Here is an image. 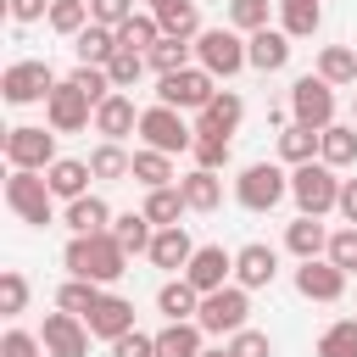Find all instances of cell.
Segmentation results:
<instances>
[{
    "label": "cell",
    "mask_w": 357,
    "mask_h": 357,
    "mask_svg": "<svg viewBox=\"0 0 357 357\" xmlns=\"http://www.w3.org/2000/svg\"><path fill=\"white\" fill-rule=\"evenodd\" d=\"M6 156H11V167H50L56 162V134H45V128H11L6 134Z\"/></svg>",
    "instance_id": "obj_10"
},
{
    "label": "cell",
    "mask_w": 357,
    "mask_h": 357,
    "mask_svg": "<svg viewBox=\"0 0 357 357\" xmlns=\"http://www.w3.org/2000/svg\"><path fill=\"white\" fill-rule=\"evenodd\" d=\"M156 357H201V324H167L156 335Z\"/></svg>",
    "instance_id": "obj_26"
},
{
    "label": "cell",
    "mask_w": 357,
    "mask_h": 357,
    "mask_svg": "<svg viewBox=\"0 0 357 357\" xmlns=\"http://www.w3.org/2000/svg\"><path fill=\"white\" fill-rule=\"evenodd\" d=\"M229 357H268V335H257V329H234Z\"/></svg>",
    "instance_id": "obj_51"
},
{
    "label": "cell",
    "mask_w": 357,
    "mask_h": 357,
    "mask_svg": "<svg viewBox=\"0 0 357 357\" xmlns=\"http://www.w3.org/2000/svg\"><path fill=\"white\" fill-rule=\"evenodd\" d=\"M0 89H6V100H11V106H28V100L50 95V89H56V78H50V67H45V61H11V67H6V78H0Z\"/></svg>",
    "instance_id": "obj_8"
},
{
    "label": "cell",
    "mask_w": 357,
    "mask_h": 357,
    "mask_svg": "<svg viewBox=\"0 0 357 357\" xmlns=\"http://www.w3.org/2000/svg\"><path fill=\"white\" fill-rule=\"evenodd\" d=\"M245 290H212L206 301H201V312H195V324L206 329V335H223V329H240L245 324Z\"/></svg>",
    "instance_id": "obj_11"
},
{
    "label": "cell",
    "mask_w": 357,
    "mask_h": 357,
    "mask_svg": "<svg viewBox=\"0 0 357 357\" xmlns=\"http://www.w3.org/2000/svg\"><path fill=\"white\" fill-rule=\"evenodd\" d=\"M290 195H296L301 218H324L329 206H340V184H335V173L324 162H301L290 173Z\"/></svg>",
    "instance_id": "obj_2"
},
{
    "label": "cell",
    "mask_w": 357,
    "mask_h": 357,
    "mask_svg": "<svg viewBox=\"0 0 357 357\" xmlns=\"http://www.w3.org/2000/svg\"><path fill=\"white\" fill-rule=\"evenodd\" d=\"M190 257H195V245H190V234H184L178 223L151 240V262H156V268H190Z\"/></svg>",
    "instance_id": "obj_21"
},
{
    "label": "cell",
    "mask_w": 357,
    "mask_h": 357,
    "mask_svg": "<svg viewBox=\"0 0 357 357\" xmlns=\"http://www.w3.org/2000/svg\"><path fill=\"white\" fill-rule=\"evenodd\" d=\"M145 61H151L162 78H167V73H184V61H190V45H184V39H162V45H156Z\"/></svg>",
    "instance_id": "obj_43"
},
{
    "label": "cell",
    "mask_w": 357,
    "mask_h": 357,
    "mask_svg": "<svg viewBox=\"0 0 357 357\" xmlns=\"http://www.w3.org/2000/svg\"><path fill=\"white\" fill-rule=\"evenodd\" d=\"M84 17H89V0H56V6H50V28H56V33H73V39H78V33L89 28Z\"/></svg>",
    "instance_id": "obj_39"
},
{
    "label": "cell",
    "mask_w": 357,
    "mask_h": 357,
    "mask_svg": "<svg viewBox=\"0 0 357 357\" xmlns=\"http://www.w3.org/2000/svg\"><path fill=\"white\" fill-rule=\"evenodd\" d=\"M318 357H357V318H346V324L324 329V340H318Z\"/></svg>",
    "instance_id": "obj_40"
},
{
    "label": "cell",
    "mask_w": 357,
    "mask_h": 357,
    "mask_svg": "<svg viewBox=\"0 0 357 357\" xmlns=\"http://www.w3.org/2000/svg\"><path fill=\"white\" fill-rule=\"evenodd\" d=\"M229 17H234V28H268V0H229Z\"/></svg>",
    "instance_id": "obj_47"
},
{
    "label": "cell",
    "mask_w": 357,
    "mask_h": 357,
    "mask_svg": "<svg viewBox=\"0 0 357 357\" xmlns=\"http://www.w3.org/2000/svg\"><path fill=\"white\" fill-rule=\"evenodd\" d=\"M229 268H234V257H229L223 245H201V251L190 257V273H184V279H190L201 296H212V290H223V273H229Z\"/></svg>",
    "instance_id": "obj_14"
},
{
    "label": "cell",
    "mask_w": 357,
    "mask_h": 357,
    "mask_svg": "<svg viewBox=\"0 0 357 357\" xmlns=\"http://www.w3.org/2000/svg\"><path fill=\"white\" fill-rule=\"evenodd\" d=\"M234 273H240V284H245V290H257V284H273V273H279V257H273L268 245H245V251L234 257Z\"/></svg>",
    "instance_id": "obj_20"
},
{
    "label": "cell",
    "mask_w": 357,
    "mask_h": 357,
    "mask_svg": "<svg viewBox=\"0 0 357 357\" xmlns=\"http://www.w3.org/2000/svg\"><path fill=\"white\" fill-rule=\"evenodd\" d=\"M84 178H89V162H50L45 167V184H50V195H67V201H78L84 195Z\"/></svg>",
    "instance_id": "obj_23"
},
{
    "label": "cell",
    "mask_w": 357,
    "mask_h": 357,
    "mask_svg": "<svg viewBox=\"0 0 357 357\" xmlns=\"http://www.w3.org/2000/svg\"><path fill=\"white\" fill-rule=\"evenodd\" d=\"M106 201L100 195H78L73 206H67V223H73V234H106Z\"/></svg>",
    "instance_id": "obj_29"
},
{
    "label": "cell",
    "mask_w": 357,
    "mask_h": 357,
    "mask_svg": "<svg viewBox=\"0 0 357 357\" xmlns=\"http://www.w3.org/2000/svg\"><path fill=\"white\" fill-rule=\"evenodd\" d=\"M22 301H28L22 273H0V312H22Z\"/></svg>",
    "instance_id": "obj_50"
},
{
    "label": "cell",
    "mask_w": 357,
    "mask_h": 357,
    "mask_svg": "<svg viewBox=\"0 0 357 357\" xmlns=\"http://www.w3.org/2000/svg\"><path fill=\"white\" fill-rule=\"evenodd\" d=\"M190 151H195V162H201L206 173H218V167L229 162V134H195Z\"/></svg>",
    "instance_id": "obj_44"
},
{
    "label": "cell",
    "mask_w": 357,
    "mask_h": 357,
    "mask_svg": "<svg viewBox=\"0 0 357 357\" xmlns=\"http://www.w3.org/2000/svg\"><path fill=\"white\" fill-rule=\"evenodd\" d=\"M39 340H45L50 357H84V351H89V324H78L73 312H50Z\"/></svg>",
    "instance_id": "obj_13"
},
{
    "label": "cell",
    "mask_w": 357,
    "mask_h": 357,
    "mask_svg": "<svg viewBox=\"0 0 357 357\" xmlns=\"http://www.w3.org/2000/svg\"><path fill=\"white\" fill-rule=\"evenodd\" d=\"M45 106H50V128L56 134H73V128H84L89 123V95L67 78V84H56L50 95H45Z\"/></svg>",
    "instance_id": "obj_12"
},
{
    "label": "cell",
    "mask_w": 357,
    "mask_h": 357,
    "mask_svg": "<svg viewBox=\"0 0 357 357\" xmlns=\"http://www.w3.org/2000/svg\"><path fill=\"white\" fill-rule=\"evenodd\" d=\"M11 17L17 22H33V17H45V0H11Z\"/></svg>",
    "instance_id": "obj_54"
},
{
    "label": "cell",
    "mask_w": 357,
    "mask_h": 357,
    "mask_svg": "<svg viewBox=\"0 0 357 357\" xmlns=\"http://www.w3.org/2000/svg\"><path fill=\"white\" fill-rule=\"evenodd\" d=\"M318 139H324L318 128H301V123H290V128L279 134V151H284V162H296V167H301V162H312Z\"/></svg>",
    "instance_id": "obj_33"
},
{
    "label": "cell",
    "mask_w": 357,
    "mask_h": 357,
    "mask_svg": "<svg viewBox=\"0 0 357 357\" xmlns=\"http://www.w3.org/2000/svg\"><path fill=\"white\" fill-rule=\"evenodd\" d=\"M145 223H151L145 212H123V218H117V229H112V240H117L123 251H151V240H156V234H151Z\"/></svg>",
    "instance_id": "obj_35"
},
{
    "label": "cell",
    "mask_w": 357,
    "mask_h": 357,
    "mask_svg": "<svg viewBox=\"0 0 357 357\" xmlns=\"http://www.w3.org/2000/svg\"><path fill=\"white\" fill-rule=\"evenodd\" d=\"M6 201H11V212H17L22 223H50V184L33 178L28 167H11V178H6Z\"/></svg>",
    "instance_id": "obj_5"
},
{
    "label": "cell",
    "mask_w": 357,
    "mask_h": 357,
    "mask_svg": "<svg viewBox=\"0 0 357 357\" xmlns=\"http://www.w3.org/2000/svg\"><path fill=\"white\" fill-rule=\"evenodd\" d=\"M178 190H184V206H195V212H212V206L223 201V184H218V173H206V167H195Z\"/></svg>",
    "instance_id": "obj_28"
},
{
    "label": "cell",
    "mask_w": 357,
    "mask_h": 357,
    "mask_svg": "<svg viewBox=\"0 0 357 357\" xmlns=\"http://www.w3.org/2000/svg\"><path fill=\"white\" fill-rule=\"evenodd\" d=\"M134 178L145 184V190H167V178H173V167H167V156L162 151H134Z\"/></svg>",
    "instance_id": "obj_34"
},
{
    "label": "cell",
    "mask_w": 357,
    "mask_h": 357,
    "mask_svg": "<svg viewBox=\"0 0 357 357\" xmlns=\"http://www.w3.org/2000/svg\"><path fill=\"white\" fill-rule=\"evenodd\" d=\"M201 357H229V351H201Z\"/></svg>",
    "instance_id": "obj_55"
},
{
    "label": "cell",
    "mask_w": 357,
    "mask_h": 357,
    "mask_svg": "<svg viewBox=\"0 0 357 357\" xmlns=\"http://www.w3.org/2000/svg\"><path fill=\"white\" fill-rule=\"evenodd\" d=\"M318 151H324V167H346V162H357V128H324V139H318Z\"/></svg>",
    "instance_id": "obj_31"
},
{
    "label": "cell",
    "mask_w": 357,
    "mask_h": 357,
    "mask_svg": "<svg viewBox=\"0 0 357 357\" xmlns=\"http://www.w3.org/2000/svg\"><path fill=\"white\" fill-rule=\"evenodd\" d=\"M279 17H284V33L290 39H307V33H318V0H279Z\"/></svg>",
    "instance_id": "obj_32"
},
{
    "label": "cell",
    "mask_w": 357,
    "mask_h": 357,
    "mask_svg": "<svg viewBox=\"0 0 357 357\" xmlns=\"http://www.w3.org/2000/svg\"><path fill=\"white\" fill-rule=\"evenodd\" d=\"M195 56H201V67H206L212 78H218V73L229 78V73H240V67H245V45H240L229 28H206V33L195 39Z\"/></svg>",
    "instance_id": "obj_7"
},
{
    "label": "cell",
    "mask_w": 357,
    "mask_h": 357,
    "mask_svg": "<svg viewBox=\"0 0 357 357\" xmlns=\"http://www.w3.org/2000/svg\"><path fill=\"white\" fill-rule=\"evenodd\" d=\"M89 17H95L100 28H123V22L134 17V0H89Z\"/></svg>",
    "instance_id": "obj_48"
},
{
    "label": "cell",
    "mask_w": 357,
    "mask_h": 357,
    "mask_svg": "<svg viewBox=\"0 0 357 357\" xmlns=\"http://www.w3.org/2000/svg\"><path fill=\"white\" fill-rule=\"evenodd\" d=\"M290 106H296V123L301 128H329V117H335V95H329V84L324 78H296V89H290Z\"/></svg>",
    "instance_id": "obj_6"
},
{
    "label": "cell",
    "mask_w": 357,
    "mask_h": 357,
    "mask_svg": "<svg viewBox=\"0 0 357 357\" xmlns=\"http://www.w3.org/2000/svg\"><path fill=\"white\" fill-rule=\"evenodd\" d=\"M73 50H78V61H84V67H106V61L117 56V28H100V22H89V28L73 39Z\"/></svg>",
    "instance_id": "obj_18"
},
{
    "label": "cell",
    "mask_w": 357,
    "mask_h": 357,
    "mask_svg": "<svg viewBox=\"0 0 357 357\" xmlns=\"http://www.w3.org/2000/svg\"><path fill=\"white\" fill-rule=\"evenodd\" d=\"M112 357H156V335L128 329V335H117V340H112Z\"/></svg>",
    "instance_id": "obj_49"
},
{
    "label": "cell",
    "mask_w": 357,
    "mask_h": 357,
    "mask_svg": "<svg viewBox=\"0 0 357 357\" xmlns=\"http://www.w3.org/2000/svg\"><path fill=\"white\" fill-rule=\"evenodd\" d=\"M195 296H201V290H195L190 279H173V284H162V296H156V307H162V312H167L173 324H190V318L201 312V307H195Z\"/></svg>",
    "instance_id": "obj_25"
},
{
    "label": "cell",
    "mask_w": 357,
    "mask_h": 357,
    "mask_svg": "<svg viewBox=\"0 0 357 357\" xmlns=\"http://www.w3.org/2000/svg\"><path fill=\"white\" fill-rule=\"evenodd\" d=\"M0 357H39V340L22 335V329H11V335L0 340Z\"/></svg>",
    "instance_id": "obj_52"
},
{
    "label": "cell",
    "mask_w": 357,
    "mask_h": 357,
    "mask_svg": "<svg viewBox=\"0 0 357 357\" xmlns=\"http://www.w3.org/2000/svg\"><path fill=\"white\" fill-rule=\"evenodd\" d=\"M290 190V178L273 167V162H251L245 173H240V184H234V195H240V206H251V212H268V206H279V195Z\"/></svg>",
    "instance_id": "obj_4"
},
{
    "label": "cell",
    "mask_w": 357,
    "mask_h": 357,
    "mask_svg": "<svg viewBox=\"0 0 357 357\" xmlns=\"http://www.w3.org/2000/svg\"><path fill=\"white\" fill-rule=\"evenodd\" d=\"M84 324H89V335L117 340V335H128V329H134V301H123V296H100V301H95V312H89Z\"/></svg>",
    "instance_id": "obj_15"
},
{
    "label": "cell",
    "mask_w": 357,
    "mask_h": 357,
    "mask_svg": "<svg viewBox=\"0 0 357 357\" xmlns=\"http://www.w3.org/2000/svg\"><path fill=\"white\" fill-rule=\"evenodd\" d=\"M340 284H346V273H340L335 262H301V268H296V290H301L307 301H335Z\"/></svg>",
    "instance_id": "obj_16"
},
{
    "label": "cell",
    "mask_w": 357,
    "mask_h": 357,
    "mask_svg": "<svg viewBox=\"0 0 357 357\" xmlns=\"http://www.w3.org/2000/svg\"><path fill=\"white\" fill-rule=\"evenodd\" d=\"M61 312H73V318H89L95 312V301H100V290L89 284V279H73V284H61Z\"/></svg>",
    "instance_id": "obj_38"
},
{
    "label": "cell",
    "mask_w": 357,
    "mask_h": 357,
    "mask_svg": "<svg viewBox=\"0 0 357 357\" xmlns=\"http://www.w3.org/2000/svg\"><path fill=\"white\" fill-rule=\"evenodd\" d=\"M73 84H78V89L89 95V106H100V100H112V95H117V89H112V73H106V67H84V61H78Z\"/></svg>",
    "instance_id": "obj_41"
},
{
    "label": "cell",
    "mask_w": 357,
    "mask_h": 357,
    "mask_svg": "<svg viewBox=\"0 0 357 357\" xmlns=\"http://www.w3.org/2000/svg\"><path fill=\"white\" fill-rule=\"evenodd\" d=\"M284 245H290L301 262H318V251L329 245V234H324V223H318V218H296V223H290V234H284Z\"/></svg>",
    "instance_id": "obj_24"
},
{
    "label": "cell",
    "mask_w": 357,
    "mask_h": 357,
    "mask_svg": "<svg viewBox=\"0 0 357 357\" xmlns=\"http://www.w3.org/2000/svg\"><path fill=\"white\" fill-rule=\"evenodd\" d=\"M245 61H251L257 73H279V67L290 61V33L257 28V33H251V45H245Z\"/></svg>",
    "instance_id": "obj_17"
},
{
    "label": "cell",
    "mask_w": 357,
    "mask_h": 357,
    "mask_svg": "<svg viewBox=\"0 0 357 357\" xmlns=\"http://www.w3.org/2000/svg\"><path fill=\"white\" fill-rule=\"evenodd\" d=\"M95 128H100V134L117 145L128 128H139V117H134V100H128V95H112V100H100V106H95Z\"/></svg>",
    "instance_id": "obj_19"
},
{
    "label": "cell",
    "mask_w": 357,
    "mask_h": 357,
    "mask_svg": "<svg viewBox=\"0 0 357 357\" xmlns=\"http://www.w3.org/2000/svg\"><path fill=\"white\" fill-rule=\"evenodd\" d=\"M106 73H112V89H128V84L145 73V56H134V50H117V56L106 61Z\"/></svg>",
    "instance_id": "obj_45"
},
{
    "label": "cell",
    "mask_w": 357,
    "mask_h": 357,
    "mask_svg": "<svg viewBox=\"0 0 357 357\" xmlns=\"http://www.w3.org/2000/svg\"><path fill=\"white\" fill-rule=\"evenodd\" d=\"M318 78H324V84H351V78H357V56L340 50V45H329V50L318 56Z\"/></svg>",
    "instance_id": "obj_36"
},
{
    "label": "cell",
    "mask_w": 357,
    "mask_h": 357,
    "mask_svg": "<svg viewBox=\"0 0 357 357\" xmlns=\"http://www.w3.org/2000/svg\"><path fill=\"white\" fill-rule=\"evenodd\" d=\"M340 212H346V223L357 229V178H346V184H340Z\"/></svg>",
    "instance_id": "obj_53"
},
{
    "label": "cell",
    "mask_w": 357,
    "mask_h": 357,
    "mask_svg": "<svg viewBox=\"0 0 357 357\" xmlns=\"http://www.w3.org/2000/svg\"><path fill=\"white\" fill-rule=\"evenodd\" d=\"M240 112H245V106H240V95H229V89H223V95H212V106L201 112V128H195V134H234Z\"/></svg>",
    "instance_id": "obj_22"
},
{
    "label": "cell",
    "mask_w": 357,
    "mask_h": 357,
    "mask_svg": "<svg viewBox=\"0 0 357 357\" xmlns=\"http://www.w3.org/2000/svg\"><path fill=\"white\" fill-rule=\"evenodd\" d=\"M89 173H95V178H123V173H134V156H123V145L106 139V145L89 156Z\"/></svg>",
    "instance_id": "obj_37"
},
{
    "label": "cell",
    "mask_w": 357,
    "mask_h": 357,
    "mask_svg": "<svg viewBox=\"0 0 357 357\" xmlns=\"http://www.w3.org/2000/svg\"><path fill=\"white\" fill-rule=\"evenodd\" d=\"M151 6H156V11H162V6H173V0H151Z\"/></svg>",
    "instance_id": "obj_56"
},
{
    "label": "cell",
    "mask_w": 357,
    "mask_h": 357,
    "mask_svg": "<svg viewBox=\"0 0 357 357\" xmlns=\"http://www.w3.org/2000/svg\"><path fill=\"white\" fill-rule=\"evenodd\" d=\"M156 28H162V39H190V33L201 28V17H195L190 0H173V6L156 11Z\"/></svg>",
    "instance_id": "obj_30"
},
{
    "label": "cell",
    "mask_w": 357,
    "mask_h": 357,
    "mask_svg": "<svg viewBox=\"0 0 357 357\" xmlns=\"http://www.w3.org/2000/svg\"><path fill=\"white\" fill-rule=\"evenodd\" d=\"M139 134H145V145H151V151H162V156L190 151V145H195V128H190L173 106H151V112H139Z\"/></svg>",
    "instance_id": "obj_3"
},
{
    "label": "cell",
    "mask_w": 357,
    "mask_h": 357,
    "mask_svg": "<svg viewBox=\"0 0 357 357\" xmlns=\"http://www.w3.org/2000/svg\"><path fill=\"white\" fill-rule=\"evenodd\" d=\"M329 262H335L340 273H357V229L329 234Z\"/></svg>",
    "instance_id": "obj_46"
},
{
    "label": "cell",
    "mask_w": 357,
    "mask_h": 357,
    "mask_svg": "<svg viewBox=\"0 0 357 357\" xmlns=\"http://www.w3.org/2000/svg\"><path fill=\"white\" fill-rule=\"evenodd\" d=\"M162 45V28L151 22V17H128L123 28H117V50H134V56H151Z\"/></svg>",
    "instance_id": "obj_27"
},
{
    "label": "cell",
    "mask_w": 357,
    "mask_h": 357,
    "mask_svg": "<svg viewBox=\"0 0 357 357\" xmlns=\"http://www.w3.org/2000/svg\"><path fill=\"white\" fill-rule=\"evenodd\" d=\"M123 245L112 240V234H73V245H67V268H73V279H89V284H112L117 273H123Z\"/></svg>",
    "instance_id": "obj_1"
},
{
    "label": "cell",
    "mask_w": 357,
    "mask_h": 357,
    "mask_svg": "<svg viewBox=\"0 0 357 357\" xmlns=\"http://www.w3.org/2000/svg\"><path fill=\"white\" fill-rule=\"evenodd\" d=\"M212 95H218V89H212V73L184 67V73H167V78H162V106H173V112H178V106H201V112H206Z\"/></svg>",
    "instance_id": "obj_9"
},
{
    "label": "cell",
    "mask_w": 357,
    "mask_h": 357,
    "mask_svg": "<svg viewBox=\"0 0 357 357\" xmlns=\"http://www.w3.org/2000/svg\"><path fill=\"white\" fill-rule=\"evenodd\" d=\"M178 212H184V190H151V201H145V218H151V223L173 229Z\"/></svg>",
    "instance_id": "obj_42"
}]
</instances>
